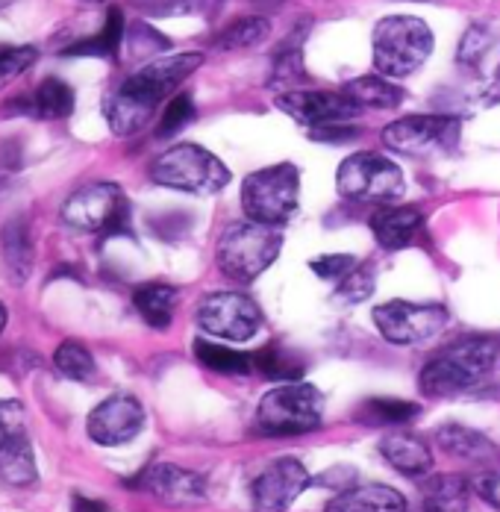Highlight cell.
<instances>
[{"label": "cell", "mask_w": 500, "mask_h": 512, "mask_svg": "<svg viewBox=\"0 0 500 512\" xmlns=\"http://www.w3.org/2000/svg\"><path fill=\"white\" fill-rule=\"evenodd\" d=\"M200 65L203 53H168L142 65L103 103L109 130L115 136H136L139 130H145L156 106L174 95L177 86L189 80Z\"/></svg>", "instance_id": "obj_1"}, {"label": "cell", "mask_w": 500, "mask_h": 512, "mask_svg": "<svg viewBox=\"0 0 500 512\" xmlns=\"http://www.w3.org/2000/svg\"><path fill=\"white\" fill-rule=\"evenodd\" d=\"M500 345L492 336H468L439 351L421 368V392L427 398H450L477 386L498 362Z\"/></svg>", "instance_id": "obj_2"}, {"label": "cell", "mask_w": 500, "mask_h": 512, "mask_svg": "<svg viewBox=\"0 0 500 512\" xmlns=\"http://www.w3.org/2000/svg\"><path fill=\"white\" fill-rule=\"evenodd\" d=\"M280 251H283L280 227L245 218V221L227 224V230L218 239L215 259L224 277L236 283H250L262 271L271 268V262L280 256Z\"/></svg>", "instance_id": "obj_3"}, {"label": "cell", "mask_w": 500, "mask_h": 512, "mask_svg": "<svg viewBox=\"0 0 500 512\" xmlns=\"http://www.w3.org/2000/svg\"><path fill=\"white\" fill-rule=\"evenodd\" d=\"M433 30L427 27V21L415 18V15H389L383 21H377L374 27V39H371V51H374V68L383 77H406L412 71H418L430 53H433Z\"/></svg>", "instance_id": "obj_4"}, {"label": "cell", "mask_w": 500, "mask_h": 512, "mask_svg": "<svg viewBox=\"0 0 500 512\" xmlns=\"http://www.w3.org/2000/svg\"><path fill=\"white\" fill-rule=\"evenodd\" d=\"M324 418V398L312 383H283L262 395L253 427L262 436L283 439V436H303L321 427Z\"/></svg>", "instance_id": "obj_5"}, {"label": "cell", "mask_w": 500, "mask_h": 512, "mask_svg": "<svg viewBox=\"0 0 500 512\" xmlns=\"http://www.w3.org/2000/svg\"><path fill=\"white\" fill-rule=\"evenodd\" d=\"M153 183L192 195H218L230 186V168L206 148L183 142L159 154L150 165Z\"/></svg>", "instance_id": "obj_6"}, {"label": "cell", "mask_w": 500, "mask_h": 512, "mask_svg": "<svg viewBox=\"0 0 500 512\" xmlns=\"http://www.w3.org/2000/svg\"><path fill=\"white\" fill-rule=\"evenodd\" d=\"M298 201L300 171L292 162L259 168L242 183V209L259 224H271V227L286 224L295 215Z\"/></svg>", "instance_id": "obj_7"}, {"label": "cell", "mask_w": 500, "mask_h": 512, "mask_svg": "<svg viewBox=\"0 0 500 512\" xmlns=\"http://www.w3.org/2000/svg\"><path fill=\"white\" fill-rule=\"evenodd\" d=\"M339 195L356 204H398L406 192V177L395 159L374 151H359L339 165Z\"/></svg>", "instance_id": "obj_8"}, {"label": "cell", "mask_w": 500, "mask_h": 512, "mask_svg": "<svg viewBox=\"0 0 500 512\" xmlns=\"http://www.w3.org/2000/svg\"><path fill=\"white\" fill-rule=\"evenodd\" d=\"M62 221L86 233L130 236V201L115 183H89L65 201Z\"/></svg>", "instance_id": "obj_9"}, {"label": "cell", "mask_w": 500, "mask_h": 512, "mask_svg": "<svg viewBox=\"0 0 500 512\" xmlns=\"http://www.w3.org/2000/svg\"><path fill=\"white\" fill-rule=\"evenodd\" d=\"M195 318L209 339H221V342H248L262 327V309L245 292L203 295Z\"/></svg>", "instance_id": "obj_10"}, {"label": "cell", "mask_w": 500, "mask_h": 512, "mask_svg": "<svg viewBox=\"0 0 500 512\" xmlns=\"http://www.w3.org/2000/svg\"><path fill=\"white\" fill-rule=\"evenodd\" d=\"M450 315L442 304L386 301L374 309V324L380 336L392 345H421L436 339L448 327Z\"/></svg>", "instance_id": "obj_11"}, {"label": "cell", "mask_w": 500, "mask_h": 512, "mask_svg": "<svg viewBox=\"0 0 500 512\" xmlns=\"http://www.w3.org/2000/svg\"><path fill=\"white\" fill-rule=\"evenodd\" d=\"M39 477L36 454L27 433L21 401L0 398V480L9 486H30Z\"/></svg>", "instance_id": "obj_12"}, {"label": "cell", "mask_w": 500, "mask_h": 512, "mask_svg": "<svg viewBox=\"0 0 500 512\" xmlns=\"http://www.w3.org/2000/svg\"><path fill=\"white\" fill-rule=\"evenodd\" d=\"M277 106L306 130L350 124L362 109L359 103L350 101L345 92H324V89H289L277 98Z\"/></svg>", "instance_id": "obj_13"}, {"label": "cell", "mask_w": 500, "mask_h": 512, "mask_svg": "<svg viewBox=\"0 0 500 512\" xmlns=\"http://www.w3.org/2000/svg\"><path fill=\"white\" fill-rule=\"evenodd\" d=\"M89 439L103 448H118L133 442L145 430V407L133 395H112L89 412Z\"/></svg>", "instance_id": "obj_14"}, {"label": "cell", "mask_w": 500, "mask_h": 512, "mask_svg": "<svg viewBox=\"0 0 500 512\" xmlns=\"http://www.w3.org/2000/svg\"><path fill=\"white\" fill-rule=\"evenodd\" d=\"M459 139V118L450 115H406L383 130V142L403 154L450 148Z\"/></svg>", "instance_id": "obj_15"}, {"label": "cell", "mask_w": 500, "mask_h": 512, "mask_svg": "<svg viewBox=\"0 0 500 512\" xmlns=\"http://www.w3.org/2000/svg\"><path fill=\"white\" fill-rule=\"evenodd\" d=\"M309 474L295 457H280L250 483L253 512H286L309 486Z\"/></svg>", "instance_id": "obj_16"}, {"label": "cell", "mask_w": 500, "mask_h": 512, "mask_svg": "<svg viewBox=\"0 0 500 512\" xmlns=\"http://www.w3.org/2000/svg\"><path fill=\"white\" fill-rule=\"evenodd\" d=\"M130 486L159 498L168 507H195L206 498V480L195 471H189V468L174 465V462L150 465Z\"/></svg>", "instance_id": "obj_17"}, {"label": "cell", "mask_w": 500, "mask_h": 512, "mask_svg": "<svg viewBox=\"0 0 500 512\" xmlns=\"http://www.w3.org/2000/svg\"><path fill=\"white\" fill-rule=\"evenodd\" d=\"M74 112V89L59 80V77H45L33 95L9 101L0 115H27L39 121H53V118H68Z\"/></svg>", "instance_id": "obj_18"}, {"label": "cell", "mask_w": 500, "mask_h": 512, "mask_svg": "<svg viewBox=\"0 0 500 512\" xmlns=\"http://www.w3.org/2000/svg\"><path fill=\"white\" fill-rule=\"evenodd\" d=\"M368 227L377 239L380 248L386 251H400L406 248L424 227V212L418 206H395L383 204L371 218Z\"/></svg>", "instance_id": "obj_19"}, {"label": "cell", "mask_w": 500, "mask_h": 512, "mask_svg": "<svg viewBox=\"0 0 500 512\" xmlns=\"http://www.w3.org/2000/svg\"><path fill=\"white\" fill-rule=\"evenodd\" d=\"M0 251H3L6 277L15 286L27 283V277L33 274V262H36V242H33L27 218H12V221L3 224V230H0Z\"/></svg>", "instance_id": "obj_20"}, {"label": "cell", "mask_w": 500, "mask_h": 512, "mask_svg": "<svg viewBox=\"0 0 500 512\" xmlns=\"http://www.w3.org/2000/svg\"><path fill=\"white\" fill-rule=\"evenodd\" d=\"M324 512H406V498L392 486L365 483L336 492Z\"/></svg>", "instance_id": "obj_21"}, {"label": "cell", "mask_w": 500, "mask_h": 512, "mask_svg": "<svg viewBox=\"0 0 500 512\" xmlns=\"http://www.w3.org/2000/svg\"><path fill=\"white\" fill-rule=\"evenodd\" d=\"M380 454L395 471L409 474V477H424L433 468V454H430L427 442H421L418 436H412L406 430L386 433L380 439Z\"/></svg>", "instance_id": "obj_22"}, {"label": "cell", "mask_w": 500, "mask_h": 512, "mask_svg": "<svg viewBox=\"0 0 500 512\" xmlns=\"http://www.w3.org/2000/svg\"><path fill=\"white\" fill-rule=\"evenodd\" d=\"M436 445L456 460L477 462V465L498 460V445H492L483 433L462 424H442L436 430Z\"/></svg>", "instance_id": "obj_23"}, {"label": "cell", "mask_w": 500, "mask_h": 512, "mask_svg": "<svg viewBox=\"0 0 500 512\" xmlns=\"http://www.w3.org/2000/svg\"><path fill=\"white\" fill-rule=\"evenodd\" d=\"M177 304H180V292L171 283H142L133 292V307L153 330H165L174 321Z\"/></svg>", "instance_id": "obj_24"}, {"label": "cell", "mask_w": 500, "mask_h": 512, "mask_svg": "<svg viewBox=\"0 0 500 512\" xmlns=\"http://www.w3.org/2000/svg\"><path fill=\"white\" fill-rule=\"evenodd\" d=\"M471 483L459 474H433L424 483L421 512H468Z\"/></svg>", "instance_id": "obj_25"}, {"label": "cell", "mask_w": 500, "mask_h": 512, "mask_svg": "<svg viewBox=\"0 0 500 512\" xmlns=\"http://www.w3.org/2000/svg\"><path fill=\"white\" fill-rule=\"evenodd\" d=\"M124 33H127V21H124V12L118 6H112L106 12V21L100 27L98 36L92 39H83L71 48H65V56H100V59H115L121 45H124Z\"/></svg>", "instance_id": "obj_26"}, {"label": "cell", "mask_w": 500, "mask_h": 512, "mask_svg": "<svg viewBox=\"0 0 500 512\" xmlns=\"http://www.w3.org/2000/svg\"><path fill=\"white\" fill-rule=\"evenodd\" d=\"M345 95L368 109H398L406 98V92L392 83V77H383V74H368V77L350 80L345 83Z\"/></svg>", "instance_id": "obj_27"}, {"label": "cell", "mask_w": 500, "mask_h": 512, "mask_svg": "<svg viewBox=\"0 0 500 512\" xmlns=\"http://www.w3.org/2000/svg\"><path fill=\"white\" fill-rule=\"evenodd\" d=\"M421 407L412 401H398V398H371L362 401V407L353 412L359 424L365 427H406L409 421L418 418Z\"/></svg>", "instance_id": "obj_28"}, {"label": "cell", "mask_w": 500, "mask_h": 512, "mask_svg": "<svg viewBox=\"0 0 500 512\" xmlns=\"http://www.w3.org/2000/svg\"><path fill=\"white\" fill-rule=\"evenodd\" d=\"M309 33L306 24H300L298 30L277 48L274 53V71H271V86H286L295 89L303 83L306 77V68H303V36Z\"/></svg>", "instance_id": "obj_29"}, {"label": "cell", "mask_w": 500, "mask_h": 512, "mask_svg": "<svg viewBox=\"0 0 500 512\" xmlns=\"http://www.w3.org/2000/svg\"><path fill=\"white\" fill-rule=\"evenodd\" d=\"M268 33H271L268 18H262V15H245V18L227 24L212 39V48H218V51H248V48L262 45L268 39Z\"/></svg>", "instance_id": "obj_30"}, {"label": "cell", "mask_w": 500, "mask_h": 512, "mask_svg": "<svg viewBox=\"0 0 500 512\" xmlns=\"http://www.w3.org/2000/svg\"><path fill=\"white\" fill-rule=\"evenodd\" d=\"M250 359H253L256 371H262V377L280 380V383H295L306 371V362L295 351L283 348V345H268V348H262L259 354H253Z\"/></svg>", "instance_id": "obj_31"}, {"label": "cell", "mask_w": 500, "mask_h": 512, "mask_svg": "<svg viewBox=\"0 0 500 512\" xmlns=\"http://www.w3.org/2000/svg\"><path fill=\"white\" fill-rule=\"evenodd\" d=\"M195 357L200 365H206L209 371L218 374H248L253 359L242 351H233L230 345L218 342V339H198L195 342Z\"/></svg>", "instance_id": "obj_32"}, {"label": "cell", "mask_w": 500, "mask_h": 512, "mask_svg": "<svg viewBox=\"0 0 500 512\" xmlns=\"http://www.w3.org/2000/svg\"><path fill=\"white\" fill-rule=\"evenodd\" d=\"M53 365L62 377L74 380V383H89L98 374V362L92 357V351L74 339H65L56 351H53Z\"/></svg>", "instance_id": "obj_33"}, {"label": "cell", "mask_w": 500, "mask_h": 512, "mask_svg": "<svg viewBox=\"0 0 500 512\" xmlns=\"http://www.w3.org/2000/svg\"><path fill=\"white\" fill-rule=\"evenodd\" d=\"M492 45H495V33L486 24H471L465 30V36H462V42H459L456 59L465 68H480L486 62L489 51H492Z\"/></svg>", "instance_id": "obj_34"}, {"label": "cell", "mask_w": 500, "mask_h": 512, "mask_svg": "<svg viewBox=\"0 0 500 512\" xmlns=\"http://www.w3.org/2000/svg\"><path fill=\"white\" fill-rule=\"evenodd\" d=\"M39 59L33 45H0V89L15 83L24 71H30Z\"/></svg>", "instance_id": "obj_35"}, {"label": "cell", "mask_w": 500, "mask_h": 512, "mask_svg": "<svg viewBox=\"0 0 500 512\" xmlns=\"http://www.w3.org/2000/svg\"><path fill=\"white\" fill-rule=\"evenodd\" d=\"M195 115H198V109H195L192 95H174L171 101L165 103V109H162V118L156 124V136L168 139V136L180 133L189 121H195Z\"/></svg>", "instance_id": "obj_36"}, {"label": "cell", "mask_w": 500, "mask_h": 512, "mask_svg": "<svg viewBox=\"0 0 500 512\" xmlns=\"http://www.w3.org/2000/svg\"><path fill=\"white\" fill-rule=\"evenodd\" d=\"M371 292H374V274L362 262L350 271L348 277H342L336 283V298L345 304H362L365 298H371Z\"/></svg>", "instance_id": "obj_37"}, {"label": "cell", "mask_w": 500, "mask_h": 512, "mask_svg": "<svg viewBox=\"0 0 500 512\" xmlns=\"http://www.w3.org/2000/svg\"><path fill=\"white\" fill-rule=\"evenodd\" d=\"M362 259H356V256L350 254H327V256H315L312 262H309V268L321 277V280H327V283H339L342 277H348L350 271L359 265Z\"/></svg>", "instance_id": "obj_38"}, {"label": "cell", "mask_w": 500, "mask_h": 512, "mask_svg": "<svg viewBox=\"0 0 500 512\" xmlns=\"http://www.w3.org/2000/svg\"><path fill=\"white\" fill-rule=\"evenodd\" d=\"M471 489L489 504L500 512V471H483L471 480Z\"/></svg>", "instance_id": "obj_39"}, {"label": "cell", "mask_w": 500, "mask_h": 512, "mask_svg": "<svg viewBox=\"0 0 500 512\" xmlns=\"http://www.w3.org/2000/svg\"><path fill=\"white\" fill-rule=\"evenodd\" d=\"M309 139L324 142V145H342V142L359 139V130H356L353 124H330V127H315V130H309Z\"/></svg>", "instance_id": "obj_40"}, {"label": "cell", "mask_w": 500, "mask_h": 512, "mask_svg": "<svg viewBox=\"0 0 500 512\" xmlns=\"http://www.w3.org/2000/svg\"><path fill=\"white\" fill-rule=\"evenodd\" d=\"M74 512H106L100 504H95V501H89V498H77L74 501Z\"/></svg>", "instance_id": "obj_41"}, {"label": "cell", "mask_w": 500, "mask_h": 512, "mask_svg": "<svg viewBox=\"0 0 500 512\" xmlns=\"http://www.w3.org/2000/svg\"><path fill=\"white\" fill-rule=\"evenodd\" d=\"M486 98H489V103H500V74H498V80L492 83V89L486 92Z\"/></svg>", "instance_id": "obj_42"}, {"label": "cell", "mask_w": 500, "mask_h": 512, "mask_svg": "<svg viewBox=\"0 0 500 512\" xmlns=\"http://www.w3.org/2000/svg\"><path fill=\"white\" fill-rule=\"evenodd\" d=\"M6 318H9V315H6V304H0V333L6 330Z\"/></svg>", "instance_id": "obj_43"}, {"label": "cell", "mask_w": 500, "mask_h": 512, "mask_svg": "<svg viewBox=\"0 0 500 512\" xmlns=\"http://www.w3.org/2000/svg\"><path fill=\"white\" fill-rule=\"evenodd\" d=\"M9 3H12V0H0V9H6Z\"/></svg>", "instance_id": "obj_44"}, {"label": "cell", "mask_w": 500, "mask_h": 512, "mask_svg": "<svg viewBox=\"0 0 500 512\" xmlns=\"http://www.w3.org/2000/svg\"><path fill=\"white\" fill-rule=\"evenodd\" d=\"M259 3H280V0H259Z\"/></svg>", "instance_id": "obj_45"}, {"label": "cell", "mask_w": 500, "mask_h": 512, "mask_svg": "<svg viewBox=\"0 0 500 512\" xmlns=\"http://www.w3.org/2000/svg\"><path fill=\"white\" fill-rule=\"evenodd\" d=\"M86 3H100V0H86Z\"/></svg>", "instance_id": "obj_46"}]
</instances>
